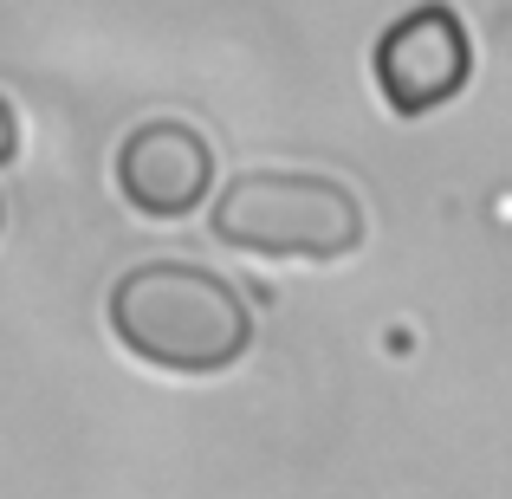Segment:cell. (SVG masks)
I'll return each mask as SVG.
<instances>
[{"mask_svg": "<svg viewBox=\"0 0 512 499\" xmlns=\"http://www.w3.org/2000/svg\"><path fill=\"white\" fill-rule=\"evenodd\" d=\"M111 331L169 376H221L253 350V305L234 279L188 260H143L111 286Z\"/></svg>", "mask_w": 512, "mask_h": 499, "instance_id": "1", "label": "cell"}, {"mask_svg": "<svg viewBox=\"0 0 512 499\" xmlns=\"http://www.w3.org/2000/svg\"><path fill=\"white\" fill-rule=\"evenodd\" d=\"M20 156V117H13V104L0 98V163H13Z\"/></svg>", "mask_w": 512, "mask_h": 499, "instance_id": "5", "label": "cell"}, {"mask_svg": "<svg viewBox=\"0 0 512 499\" xmlns=\"http://www.w3.org/2000/svg\"><path fill=\"white\" fill-rule=\"evenodd\" d=\"M0 227H7V201H0Z\"/></svg>", "mask_w": 512, "mask_h": 499, "instance_id": "6", "label": "cell"}, {"mask_svg": "<svg viewBox=\"0 0 512 499\" xmlns=\"http://www.w3.org/2000/svg\"><path fill=\"white\" fill-rule=\"evenodd\" d=\"M117 195L143 214V221H188V214L208 208V188L221 163H214V143L201 137L182 117H150V124L124 130L111 156Z\"/></svg>", "mask_w": 512, "mask_h": 499, "instance_id": "4", "label": "cell"}, {"mask_svg": "<svg viewBox=\"0 0 512 499\" xmlns=\"http://www.w3.org/2000/svg\"><path fill=\"white\" fill-rule=\"evenodd\" d=\"M376 91L396 117H428L441 104H454L474 78V39L467 20L448 0H422V7L396 13L370 46Z\"/></svg>", "mask_w": 512, "mask_h": 499, "instance_id": "3", "label": "cell"}, {"mask_svg": "<svg viewBox=\"0 0 512 499\" xmlns=\"http://www.w3.org/2000/svg\"><path fill=\"white\" fill-rule=\"evenodd\" d=\"M208 234L253 260H305L331 266L370 240L357 188L312 169H247L227 175L208 208Z\"/></svg>", "mask_w": 512, "mask_h": 499, "instance_id": "2", "label": "cell"}]
</instances>
